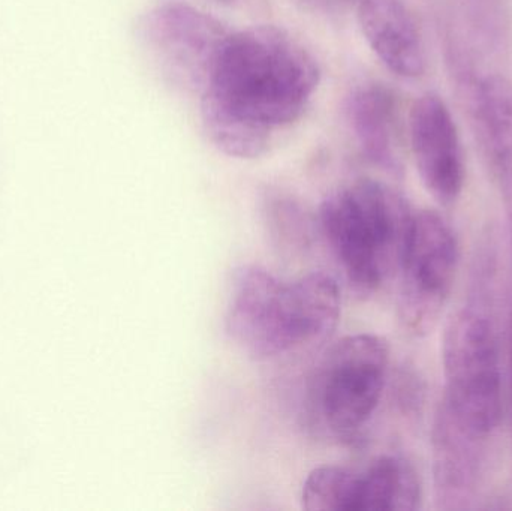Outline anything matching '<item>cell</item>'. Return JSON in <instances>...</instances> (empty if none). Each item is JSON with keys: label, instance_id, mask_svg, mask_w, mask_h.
<instances>
[{"label": "cell", "instance_id": "cell-1", "mask_svg": "<svg viewBox=\"0 0 512 511\" xmlns=\"http://www.w3.org/2000/svg\"><path fill=\"white\" fill-rule=\"evenodd\" d=\"M319 81L318 60L288 30L231 32L201 95L204 131L231 158H259L276 129L306 113Z\"/></svg>", "mask_w": 512, "mask_h": 511}, {"label": "cell", "instance_id": "cell-2", "mask_svg": "<svg viewBox=\"0 0 512 511\" xmlns=\"http://www.w3.org/2000/svg\"><path fill=\"white\" fill-rule=\"evenodd\" d=\"M342 294L333 276L309 273L282 281L259 266L236 270L225 329L258 360L276 359L322 344L336 329Z\"/></svg>", "mask_w": 512, "mask_h": 511}, {"label": "cell", "instance_id": "cell-3", "mask_svg": "<svg viewBox=\"0 0 512 511\" xmlns=\"http://www.w3.org/2000/svg\"><path fill=\"white\" fill-rule=\"evenodd\" d=\"M414 216L406 198L379 180H355L325 198L319 227L358 294L370 296L399 275Z\"/></svg>", "mask_w": 512, "mask_h": 511}, {"label": "cell", "instance_id": "cell-4", "mask_svg": "<svg viewBox=\"0 0 512 511\" xmlns=\"http://www.w3.org/2000/svg\"><path fill=\"white\" fill-rule=\"evenodd\" d=\"M390 347L372 333L334 342L319 360L307 389L310 419L337 440L352 441L370 422L387 384Z\"/></svg>", "mask_w": 512, "mask_h": 511}, {"label": "cell", "instance_id": "cell-5", "mask_svg": "<svg viewBox=\"0 0 512 511\" xmlns=\"http://www.w3.org/2000/svg\"><path fill=\"white\" fill-rule=\"evenodd\" d=\"M445 396L441 410L472 437L486 440L502 417V375L498 336L478 306L460 309L442 345Z\"/></svg>", "mask_w": 512, "mask_h": 511}, {"label": "cell", "instance_id": "cell-6", "mask_svg": "<svg viewBox=\"0 0 512 511\" xmlns=\"http://www.w3.org/2000/svg\"><path fill=\"white\" fill-rule=\"evenodd\" d=\"M459 258V240L450 222L435 210L415 213L397 275V312L409 335L420 338L435 329L450 300Z\"/></svg>", "mask_w": 512, "mask_h": 511}, {"label": "cell", "instance_id": "cell-7", "mask_svg": "<svg viewBox=\"0 0 512 511\" xmlns=\"http://www.w3.org/2000/svg\"><path fill=\"white\" fill-rule=\"evenodd\" d=\"M421 498L417 470L396 455L379 456L364 468H315L301 489L309 511H412L420 509Z\"/></svg>", "mask_w": 512, "mask_h": 511}, {"label": "cell", "instance_id": "cell-8", "mask_svg": "<svg viewBox=\"0 0 512 511\" xmlns=\"http://www.w3.org/2000/svg\"><path fill=\"white\" fill-rule=\"evenodd\" d=\"M230 33L221 20L186 3H162L143 20L144 39L161 71L201 95Z\"/></svg>", "mask_w": 512, "mask_h": 511}, {"label": "cell", "instance_id": "cell-9", "mask_svg": "<svg viewBox=\"0 0 512 511\" xmlns=\"http://www.w3.org/2000/svg\"><path fill=\"white\" fill-rule=\"evenodd\" d=\"M409 143L427 192L445 206L456 203L465 185V161L459 129L438 93L415 99L409 114Z\"/></svg>", "mask_w": 512, "mask_h": 511}, {"label": "cell", "instance_id": "cell-10", "mask_svg": "<svg viewBox=\"0 0 512 511\" xmlns=\"http://www.w3.org/2000/svg\"><path fill=\"white\" fill-rule=\"evenodd\" d=\"M346 120L361 155L385 173H403L402 135L396 95L385 84L366 81L346 99Z\"/></svg>", "mask_w": 512, "mask_h": 511}, {"label": "cell", "instance_id": "cell-11", "mask_svg": "<svg viewBox=\"0 0 512 511\" xmlns=\"http://www.w3.org/2000/svg\"><path fill=\"white\" fill-rule=\"evenodd\" d=\"M357 18L367 44L385 68L402 78L426 72L423 35L403 0H360Z\"/></svg>", "mask_w": 512, "mask_h": 511}, {"label": "cell", "instance_id": "cell-12", "mask_svg": "<svg viewBox=\"0 0 512 511\" xmlns=\"http://www.w3.org/2000/svg\"><path fill=\"white\" fill-rule=\"evenodd\" d=\"M474 110L483 135L484 149L498 186L512 251V83L502 75H486L478 81Z\"/></svg>", "mask_w": 512, "mask_h": 511}, {"label": "cell", "instance_id": "cell-13", "mask_svg": "<svg viewBox=\"0 0 512 511\" xmlns=\"http://www.w3.org/2000/svg\"><path fill=\"white\" fill-rule=\"evenodd\" d=\"M484 440L462 431L444 411L435 426V480L439 500L459 501L474 489Z\"/></svg>", "mask_w": 512, "mask_h": 511}, {"label": "cell", "instance_id": "cell-14", "mask_svg": "<svg viewBox=\"0 0 512 511\" xmlns=\"http://www.w3.org/2000/svg\"><path fill=\"white\" fill-rule=\"evenodd\" d=\"M309 8L324 14H340L351 8H357L360 0H303Z\"/></svg>", "mask_w": 512, "mask_h": 511}, {"label": "cell", "instance_id": "cell-15", "mask_svg": "<svg viewBox=\"0 0 512 511\" xmlns=\"http://www.w3.org/2000/svg\"><path fill=\"white\" fill-rule=\"evenodd\" d=\"M221 2H224V3H233V2H237V0H221Z\"/></svg>", "mask_w": 512, "mask_h": 511}]
</instances>
